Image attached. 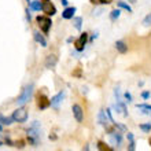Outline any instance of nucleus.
Returning <instances> with one entry per match:
<instances>
[{"instance_id":"nucleus-31","label":"nucleus","mask_w":151,"mask_h":151,"mask_svg":"<svg viewBox=\"0 0 151 151\" xmlns=\"http://www.w3.org/2000/svg\"><path fill=\"white\" fill-rule=\"evenodd\" d=\"M106 114H107V118H109V121L111 122V125L115 124V119L113 118V114H111V109H106Z\"/></svg>"},{"instance_id":"nucleus-24","label":"nucleus","mask_w":151,"mask_h":151,"mask_svg":"<svg viewBox=\"0 0 151 151\" xmlns=\"http://www.w3.org/2000/svg\"><path fill=\"white\" fill-rule=\"evenodd\" d=\"M142 24H143L144 28H148V26H151V12L144 17L143 21H142Z\"/></svg>"},{"instance_id":"nucleus-16","label":"nucleus","mask_w":151,"mask_h":151,"mask_svg":"<svg viewBox=\"0 0 151 151\" xmlns=\"http://www.w3.org/2000/svg\"><path fill=\"white\" fill-rule=\"evenodd\" d=\"M136 109H139L143 115H151V104L148 103H137Z\"/></svg>"},{"instance_id":"nucleus-20","label":"nucleus","mask_w":151,"mask_h":151,"mask_svg":"<svg viewBox=\"0 0 151 151\" xmlns=\"http://www.w3.org/2000/svg\"><path fill=\"white\" fill-rule=\"evenodd\" d=\"M119 17H121V8L117 7V8H114V10H111V12H110V21H111V22H115Z\"/></svg>"},{"instance_id":"nucleus-22","label":"nucleus","mask_w":151,"mask_h":151,"mask_svg":"<svg viewBox=\"0 0 151 151\" xmlns=\"http://www.w3.org/2000/svg\"><path fill=\"white\" fill-rule=\"evenodd\" d=\"M14 122V119H12V117H6V115H3L1 113H0V124H3V125H11V124Z\"/></svg>"},{"instance_id":"nucleus-44","label":"nucleus","mask_w":151,"mask_h":151,"mask_svg":"<svg viewBox=\"0 0 151 151\" xmlns=\"http://www.w3.org/2000/svg\"><path fill=\"white\" fill-rule=\"evenodd\" d=\"M136 1H137V0H128V3H129V4H135Z\"/></svg>"},{"instance_id":"nucleus-46","label":"nucleus","mask_w":151,"mask_h":151,"mask_svg":"<svg viewBox=\"0 0 151 151\" xmlns=\"http://www.w3.org/2000/svg\"><path fill=\"white\" fill-rule=\"evenodd\" d=\"M148 143H150V144H151V137H150V140H148Z\"/></svg>"},{"instance_id":"nucleus-14","label":"nucleus","mask_w":151,"mask_h":151,"mask_svg":"<svg viewBox=\"0 0 151 151\" xmlns=\"http://www.w3.org/2000/svg\"><path fill=\"white\" fill-rule=\"evenodd\" d=\"M76 11H77V8L73 6V7H65L63 11H62V18L63 19H73L76 17Z\"/></svg>"},{"instance_id":"nucleus-38","label":"nucleus","mask_w":151,"mask_h":151,"mask_svg":"<svg viewBox=\"0 0 151 151\" xmlns=\"http://www.w3.org/2000/svg\"><path fill=\"white\" fill-rule=\"evenodd\" d=\"M73 76H74V77H78V78H80V77H81V69H77V70H76V72H73Z\"/></svg>"},{"instance_id":"nucleus-18","label":"nucleus","mask_w":151,"mask_h":151,"mask_svg":"<svg viewBox=\"0 0 151 151\" xmlns=\"http://www.w3.org/2000/svg\"><path fill=\"white\" fill-rule=\"evenodd\" d=\"M117 7L121 8V10H125V11H128L129 14H132V12H133V10H132V7H131V4L127 3V1H122V0H118V1H117Z\"/></svg>"},{"instance_id":"nucleus-13","label":"nucleus","mask_w":151,"mask_h":151,"mask_svg":"<svg viewBox=\"0 0 151 151\" xmlns=\"http://www.w3.org/2000/svg\"><path fill=\"white\" fill-rule=\"evenodd\" d=\"M98 122L103 128L109 127V118H107V114H106V110H104V109H100L99 113H98Z\"/></svg>"},{"instance_id":"nucleus-19","label":"nucleus","mask_w":151,"mask_h":151,"mask_svg":"<svg viewBox=\"0 0 151 151\" xmlns=\"http://www.w3.org/2000/svg\"><path fill=\"white\" fill-rule=\"evenodd\" d=\"M73 26H74V29H77V30H81V28H83V17H74L73 18Z\"/></svg>"},{"instance_id":"nucleus-32","label":"nucleus","mask_w":151,"mask_h":151,"mask_svg":"<svg viewBox=\"0 0 151 151\" xmlns=\"http://www.w3.org/2000/svg\"><path fill=\"white\" fill-rule=\"evenodd\" d=\"M25 15H26V21H28L29 24L32 22V14H30V8H25Z\"/></svg>"},{"instance_id":"nucleus-5","label":"nucleus","mask_w":151,"mask_h":151,"mask_svg":"<svg viewBox=\"0 0 151 151\" xmlns=\"http://www.w3.org/2000/svg\"><path fill=\"white\" fill-rule=\"evenodd\" d=\"M36 104H37V109L39 110H45V109L51 107V100L48 99L47 95H44V93H39L36 96Z\"/></svg>"},{"instance_id":"nucleus-34","label":"nucleus","mask_w":151,"mask_h":151,"mask_svg":"<svg viewBox=\"0 0 151 151\" xmlns=\"http://www.w3.org/2000/svg\"><path fill=\"white\" fill-rule=\"evenodd\" d=\"M114 0H98V3L102 4V6H107V4H111Z\"/></svg>"},{"instance_id":"nucleus-30","label":"nucleus","mask_w":151,"mask_h":151,"mask_svg":"<svg viewBox=\"0 0 151 151\" xmlns=\"http://www.w3.org/2000/svg\"><path fill=\"white\" fill-rule=\"evenodd\" d=\"M135 150H136V142H135V140H131V142H128L127 151H135Z\"/></svg>"},{"instance_id":"nucleus-41","label":"nucleus","mask_w":151,"mask_h":151,"mask_svg":"<svg viewBox=\"0 0 151 151\" xmlns=\"http://www.w3.org/2000/svg\"><path fill=\"white\" fill-rule=\"evenodd\" d=\"M50 140H56V135H50Z\"/></svg>"},{"instance_id":"nucleus-17","label":"nucleus","mask_w":151,"mask_h":151,"mask_svg":"<svg viewBox=\"0 0 151 151\" xmlns=\"http://www.w3.org/2000/svg\"><path fill=\"white\" fill-rule=\"evenodd\" d=\"M29 8L30 11H41L43 10V4H41V0H33L29 3Z\"/></svg>"},{"instance_id":"nucleus-40","label":"nucleus","mask_w":151,"mask_h":151,"mask_svg":"<svg viewBox=\"0 0 151 151\" xmlns=\"http://www.w3.org/2000/svg\"><path fill=\"white\" fill-rule=\"evenodd\" d=\"M81 151H91V150H89V144H84V147H83V150H81Z\"/></svg>"},{"instance_id":"nucleus-7","label":"nucleus","mask_w":151,"mask_h":151,"mask_svg":"<svg viewBox=\"0 0 151 151\" xmlns=\"http://www.w3.org/2000/svg\"><path fill=\"white\" fill-rule=\"evenodd\" d=\"M41 4H43V10L41 11L48 17H52L56 14V7L54 6L51 0H41Z\"/></svg>"},{"instance_id":"nucleus-2","label":"nucleus","mask_w":151,"mask_h":151,"mask_svg":"<svg viewBox=\"0 0 151 151\" xmlns=\"http://www.w3.org/2000/svg\"><path fill=\"white\" fill-rule=\"evenodd\" d=\"M36 22H37V25H39V28L43 35H48V33H50L51 26H52V21L50 17L45 15V14H44V15H37Z\"/></svg>"},{"instance_id":"nucleus-48","label":"nucleus","mask_w":151,"mask_h":151,"mask_svg":"<svg viewBox=\"0 0 151 151\" xmlns=\"http://www.w3.org/2000/svg\"><path fill=\"white\" fill-rule=\"evenodd\" d=\"M1 146H3V143H1V142H0V147H1Z\"/></svg>"},{"instance_id":"nucleus-45","label":"nucleus","mask_w":151,"mask_h":151,"mask_svg":"<svg viewBox=\"0 0 151 151\" xmlns=\"http://www.w3.org/2000/svg\"><path fill=\"white\" fill-rule=\"evenodd\" d=\"M3 127H4V125H3V124H0V132H1V131H3Z\"/></svg>"},{"instance_id":"nucleus-35","label":"nucleus","mask_w":151,"mask_h":151,"mask_svg":"<svg viewBox=\"0 0 151 151\" xmlns=\"http://www.w3.org/2000/svg\"><path fill=\"white\" fill-rule=\"evenodd\" d=\"M6 144H7V146H10V147H12V146H15V142H12L10 137H6Z\"/></svg>"},{"instance_id":"nucleus-15","label":"nucleus","mask_w":151,"mask_h":151,"mask_svg":"<svg viewBox=\"0 0 151 151\" xmlns=\"http://www.w3.org/2000/svg\"><path fill=\"white\" fill-rule=\"evenodd\" d=\"M114 47L119 54H127L128 52V45L124 40H117V41L114 43Z\"/></svg>"},{"instance_id":"nucleus-8","label":"nucleus","mask_w":151,"mask_h":151,"mask_svg":"<svg viewBox=\"0 0 151 151\" xmlns=\"http://www.w3.org/2000/svg\"><path fill=\"white\" fill-rule=\"evenodd\" d=\"M110 136V143L114 144L117 148H121V146H122V132H119L115 129L114 132H113L111 135H109Z\"/></svg>"},{"instance_id":"nucleus-47","label":"nucleus","mask_w":151,"mask_h":151,"mask_svg":"<svg viewBox=\"0 0 151 151\" xmlns=\"http://www.w3.org/2000/svg\"><path fill=\"white\" fill-rule=\"evenodd\" d=\"M26 1H28V3H30V1H32V0H26Z\"/></svg>"},{"instance_id":"nucleus-23","label":"nucleus","mask_w":151,"mask_h":151,"mask_svg":"<svg viewBox=\"0 0 151 151\" xmlns=\"http://www.w3.org/2000/svg\"><path fill=\"white\" fill-rule=\"evenodd\" d=\"M139 129L143 132V133H150V132H151V122L140 124V125H139Z\"/></svg>"},{"instance_id":"nucleus-10","label":"nucleus","mask_w":151,"mask_h":151,"mask_svg":"<svg viewBox=\"0 0 151 151\" xmlns=\"http://www.w3.org/2000/svg\"><path fill=\"white\" fill-rule=\"evenodd\" d=\"M113 107H114V110L118 114L124 115V117H128V109H127V103L124 102V100H118V102H115L114 104H113Z\"/></svg>"},{"instance_id":"nucleus-3","label":"nucleus","mask_w":151,"mask_h":151,"mask_svg":"<svg viewBox=\"0 0 151 151\" xmlns=\"http://www.w3.org/2000/svg\"><path fill=\"white\" fill-rule=\"evenodd\" d=\"M12 119H14V122H18V124H24L28 121L29 118V114H28V110L24 107V106H21V107L15 109L11 114Z\"/></svg>"},{"instance_id":"nucleus-26","label":"nucleus","mask_w":151,"mask_h":151,"mask_svg":"<svg viewBox=\"0 0 151 151\" xmlns=\"http://www.w3.org/2000/svg\"><path fill=\"white\" fill-rule=\"evenodd\" d=\"M114 125V128L117 129V131H119V132H127L128 131V128L124 125V124H119V122H115V124H113Z\"/></svg>"},{"instance_id":"nucleus-29","label":"nucleus","mask_w":151,"mask_h":151,"mask_svg":"<svg viewBox=\"0 0 151 151\" xmlns=\"http://www.w3.org/2000/svg\"><path fill=\"white\" fill-rule=\"evenodd\" d=\"M140 96H142V99H143V100H148L151 98V92L147 91V89H146V91H142Z\"/></svg>"},{"instance_id":"nucleus-11","label":"nucleus","mask_w":151,"mask_h":151,"mask_svg":"<svg viewBox=\"0 0 151 151\" xmlns=\"http://www.w3.org/2000/svg\"><path fill=\"white\" fill-rule=\"evenodd\" d=\"M56 63H58V56L55 54H50V55L45 56V60H44V66L47 69H55Z\"/></svg>"},{"instance_id":"nucleus-39","label":"nucleus","mask_w":151,"mask_h":151,"mask_svg":"<svg viewBox=\"0 0 151 151\" xmlns=\"http://www.w3.org/2000/svg\"><path fill=\"white\" fill-rule=\"evenodd\" d=\"M60 4L63 7H69V0H60Z\"/></svg>"},{"instance_id":"nucleus-36","label":"nucleus","mask_w":151,"mask_h":151,"mask_svg":"<svg viewBox=\"0 0 151 151\" xmlns=\"http://www.w3.org/2000/svg\"><path fill=\"white\" fill-rule=\"evenodd\" d=\"M98 37H99V32L92 33V36L89 37V41H91V43H92V41H93V40H96V39H98Z\"/></svg>"},{"instance_id":"nucleus-37","label":"nucleus","mask_w":151,"mask_h":151,"mask_svg":"<svg viewBox=\"0 0 151 151\" xmlns=\"http://www.w3.org/2000/svg\"><path fill=\"white\" fill-rule=\"evenodd\" d=\"M127 140H128V142L135 140V136H133V133H132V132H128V133H127Z\"/></svg>"},{"instance_id":"nucleus-33","label":"nucleus","mask_w":151,"mask_h":151,"mask_svg":"<svg viewBox=\"0 0 151 151\" xmlns=\"http://www.w3.org/2000/svg\"><path fill=\"white\" fill-rule=\"evenodd\" d=\"M25 146H26V143H25V140H22V139L15 142V147H18V148H25Z\"/></svg>"},{"instance_id":"nucleus-1","label":"nucleus","mask_w":151,"mask_h":151,"mask_svg":"<svg viewBox=\"0 0 151 151\" xmlns=\"http://www.w3.org/2000/svg\"><path fill=\"white\" fill-rule=\"evenodd\" d=\"M33 92H35V84H26L21 93L18 95V98L15 99V104L17 106H25L26 103H29L32 100V96H33Z\"/></svg>"},{"instance_id":"nucleus-25","label":"nucleus","mask_w":151,"mask_h":151,"mask_svg":"<svg viewBox=\"0 0 151 151\" xmlns=\"http://www.w3.org/2000/svg\"><path fill=\"white\" fill-rule=\"evenodd\" d=\"M39 142L40 139H37V137H32V136H28V143L32 146V147H36V146H39Z\"/></svg>"},{"instance_id":"nucleus-21","label":"nucleus","mask_w":151,"mask_h":151,"mask_svg":"<svg viewBox=\"0 0 151 151\" xmlns=\"http://www.w3.org/2000/svg\"><path fill=\"white\" fill-rule=\"evenodd\" d=\"M98 150L99 151H113V147H110L107 143H104L102 140H98Z\"/></svg>"},{"instance_id":"nucleus-28","label":"nucleus","mask_w":151,"mask_h":151,"mask_svg":"<svg viewBox=\"0 0 151 151\" xmlns=\"http://www.w3.org/2000/svg\"><path fill=\"white\" fill-rule=\"evenodd\" d=\"M124 99H125V103H132V100H133V98H132V93L131 92H124Z\"/></svg>"},{"instance_id":"nucleus-42","label":"nucleus","mask_w":151,"mask_h":151,"mask_svg":"<svg viewBox=\"0 0 151 151\" xmlns=\"http://www.w3.org/2000/svg\"><path fill=\"white\" fill-rule=\"evenodd\" d=\"M74 40H76L74 37H69V39L66 40V41H68V43H72V41H74Z\"/></svg>"},{"instance_id":"nucleus-9","label":"nucleus","mask_w":151,"mask_h":151,"mask_svg":"<svg viewBox=\"0 0 151 151\" xmlns=\"http://www.w3.org/2000/svg\"><path fill=\"white\" fill-rule=\"evenodd\" d=\"M72 111H73V117H74V119L77 121V122H83L84 121V110H83V107L80 106V104H77V103H74L72 106Z\"/></svg>"},{"instance_id":"nucleus-6","label":"nucleus","mask_w":151,"mask_h":151,"mask_svg":"<svg viewBox=\"0 0 151 151\" xmlns=\"http://www.w3.org/2000/svg\"><path fill=\"white\" fill-rule=\"evenodd\" d=\"M65 96H66V91H59L56 95H54L51 98V107L54 109V110H59L60 104H62V102H63Z\"/></svg>"},{"instance_id":"nucleus-27","label":"nucleus","mask_w":151,"mask_h":151,"mask_svg":"<svg viewBox=\"0 0 151 151\" xmlns=\"http://www.w3.org/2000/svg\"><path fill=\"white\" fill-rule=\"evenodd\" d=\"M114 96H115V102L122 100V95H121V89H119V87H115L114 88Z\"/></svg>"},{"instance_id":"nucleus-4","label":"nucleus","mask_w":151,"mask_h":151,"mask_svg":"<svg viewBox=\"0 0 151 151\" xmlns=\"http://www.w3.org/2000/svg\"><path fill=\"white\" fill-rule=\"evenodd\" d=\"M89 41V35H88L87 32L81 33L78 36V39H76L73 43H74V50L77 52H84V50H85V45H87V43Z\"/></svg>"},{"instance_id":"nucleus-12","label":"nucleus","mask_w":151,"mask_h":151,"mask_svg":"<svg viewBox=\"0 0 151 151\" xmlns=\"http://www.w3.org/2000/svg\"><path fill=\"white\" fill-rule=\"evenodd\" d=\"M33 39H35V41H36L37 44H40L43 48H47L48 47L47 39H45V37H44V35H41L39 30H35V32H33Z\"/></svg>"},{"instance_id":"nucleus-43","label":"nucleus","mask_w":151,"mask_h":151,"mask_svg":"<svg viewBox=\"0 0 151 151\" xmlns=\"http://www.w3.org/2000/svg\"><path fill=\"white\" fill-rule=\"evenodd\" d=\"M89 3H91V4H95V6H96V4H98V0H89Z\"/></svg>"}]
</instances>
